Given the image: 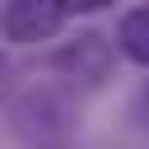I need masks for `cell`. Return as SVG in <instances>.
I'll return each instance as SVG.
<instances>
[{"label":"cell","instance_id":"6da1fadb","mask_svg":"<svg viewBox=\"0 0 149 149\" xmlns=\"http://www.w3.org/2000/svg\"><path fill=\"white\" fill-rule=\"evenodd\" d=\"M70 126H74L70 98L51 84H28L9 98V130L28 149H65Z\"/></svg>","mask_w":149,"mask_h":149},{"label":"cell","instance_id":"7a4b0ae2","mask_svg":"<svg viewBox=\"0 0 149 149\" xmlns=\"http://www.w3.org/2000/svg\"><path fill=\"white\" fill-rule=\"evenodd\" d=\"M116 61H126L121 47H116V37H107V33H98V28H79V33L65 37L56 51H47V70L61 74V79L74 84V88H102V84L116 74Z\"/></svg>","mask_w":149,"mask_h":149},{"label":"cell","instance_id":"3957f363","mask_svg":"<svg viewBox=\"0 0 149 149\" xmlns=\"http://www.w3.org/2000/svg\"><path fill=\"white\" fill-rule=\"evenodd\" d=\"M70 14H74L70 0H5V42L9 47H42L65 28Z\"/></svg>","mask_w":149,"mask_h":149},{"label":"cell","instance_id":"277c9868","mask_svg":"<svg viewBox=\"0 0 149 149\" xmlns=\"http://www.w3.org/2000/svg\"><path fill=\"white\" fill-rule=\"evenodd\" d=\"M112 37H116V47H121V56L130 65H144L149 70V0L135 5V9H126L116 19V33Z\"/></svg>","mask_w":149,"mask_h":149},{"label":"cell","instance_id":"5b68a950","mask_svg":"<svg viewBox=\"0 0 149 149\" xmlns=\"http://www.w3.org/2000/svg\"><path fill=\"white\" fill-rule=\"evenodd\" d=\"M112 0H70V9L74 14H98V9H107Z\"/></svg>","mask_w":149,"mask_h":149},{"label":"cell","instance_id":"8992f818","mask_svg":"<svg viewBox=\"0 0 149 149\" xmlns=\"http://www.w3.org/2000/svg\"><path fill=\"white\" fill-rule=\"evenodd\" d=\"M144 107H149V84H144Z\"/></svg>","mask_w":149,"mask_h":149}]
</instances>
